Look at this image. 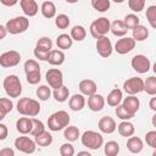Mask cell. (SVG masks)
Masks as SVG:
<instances>
[{
    "mask_svg": "<svg viewBox=\"0 0 156 156\" xmlns=\"http://www.w3.org/2000/svg\"><path fill=\"white\" fill-rule=\"evenodd\" d=\"M17 112L23 116L35 117L40 112V104L39 101L29 98H22L17 102Z\"/></svg>",
    "mask_w": 156,
    "mask_h": 156,
    "instance_id": "6da1fadb",
    "label": "cell"
},
{
    "mask_svg": "<svg viewBox=\"0 0 156 156\" xmlns=\"http://www.w3.org/2000/svg\"><path fill=\"white\" fill-rule=\"evenodd\" d=\"M69 121H71L69 115L66 111L60 110V111H56L52 115H50V117L48 118V127L51 132H58V130H62L63 128H66L68 126Z\"/></svg>",
    "mask_w": 156,
    "mask_h": 156,
    "instance_id": "7a4b0ae2",
    "label": "cell"
},
{
    "mask_svg": "<svg viewBox=\"0 0 156 156\" xmlns=\"http://www.w3.org/2000/svg\"><path fill=\"white\" fill-rule=\"evenodd\" d=\"M80 140H82L83 146H85L90 150H98L104 144L102 135L94 130H85L83 133V135L80 136Z\"/></svg>",
    "mask_w": 156,
    "mask_h": 156,
    "instance_id": "3957f363",
    "label": "cell"
},
{
    "mask_svg": "<svg viewBox=\"0 0 156 156\" xmlns=\"http://www.w3.org/2000/svg\"><path fill=\"white\" fill-rule=\"evenodd\" d=\"M4 89L5 93L10 98H18L22 94V84L20 78L16 74H10L4 79Z\"/></svg>",
    "mask_w": 156,
    "mask_h": 156,
    "instance_id": "277c9868",
    "label": "cell"
},
{
    "mask_svg": "<svg viewBox=\"0 0 156 156\" xmlns=\"http://www.w3.org/2000/svg\"><path fill=\"white\" fill-rule=\"evenodd\" d=\"M110 30H111V23L110 20L106 17H99L90 24V34L95 39L106 35Z\"/></svg>",
    "mask_w": 156,
    "mask_h": 156,
    "instance_id": "5b68a950",
    "label": "cell"
},
{
    "mask_svg": "<svg viewBox=\"0 0 156 156\" xmlns=\"http://www.w3.org/2000/svg\"><path fill=\"white\" fill-rule=\"evenodd\" d=\"M29 20L26 16H17L6 22V28L10 34H20L28 29Z\"/></svg>",
    "mask_w": 156,
    "mask_h": 156,
    "instance_id": "8992f818",
    "label": "cell"
},
{
    "mask_svg": "<svg viewBox=\"0 0 156 156\" xmlns=\"http://www.w3.org/2000/svg\"><path fill=\"white\" fill-rule=\"evenodd\" d=\"M123 90L128 95H135L141 91H144V80L139 77H132L128 78L123 83Z\"/></svg>",
    "mask_w": 156,
    "mask_h": 156,
    "instance_id": "52a82bcc",
    "label": "cell"
},
{
    "mask_svg": "<svg viewBox=\"0 0 156 156\" xmlns=\"http://www.w3.org/2000/svg\"><path fill=\"white\" fill-rule=\"evenodd\" d=\"M21 61V54L16 50H10L0 55V66L4 68L15 67Z\"/></svg>",
    "mask_w": 156,
    "mask_h": 156,
    "instance_id": "ba28073f",
    "label": "cell"
},
{
    "mask_svg": "<svg viewBox=\"0 0 156 156\" xmlns=\"http://www.w3.org/2000/svg\"><path fill=\"white\" fill-rule=\"evenodd\" d=\"M15 146L23 154H33L37 149V143L29 136H18L15 139Z\"/></svg>",
    "mask_w": 156,
    "mask_h": 156,
    "instance_id": "9c48e42d",
    "label": "cell"
},
{
    "mask_svg": "<svg viewBox=\"0 0 156 156\" xmlns=\"http://www.w3.org/2000/svg\"><path fill=\"white\" fill-rule=\"evenodd\" d=\"M135 40L133 39V37H122L121 39H118L115 44V51L119 55H124L130 52L134 48H135Z\"/></svg>",
    "mask_w": 156,
    "mask_h": 156,
    "instance_id": "30bf717a",
    "label": "cell"
},
{
    "mask_svg": "<svg viewBox=\"0 0 156 156\" xmlns=\"http://www.w3.org/2000/svg\"><path fill=\"white\" fill-rule=\"evenodd\" d=\"M130 65L134 71H136L138 73H141V74L149 72V69L151 67V62L145 55H135L132 58Z\"/></svg>",
    "mask_w": 156,
    "mask_h": 156,
    "instance_id": "8fae6325",
    "label": "cell"
},
{
    "mask_svg": "<svg viewBox=\"0 0 156 156\" xmlns=\"http://www.w3.org/2000/svg\"><path fill=\"white\" fill-rule=\"evenodd\" d=\"M96 51L101 57L106 58V57L111 56V54L113 51V46H112L111 40L106 35L96 39Z\"/></svg>",
    "mask_w": 156,
    "mask_h": 156,
    "instance_id": "7c38bea8",
    "label": "cell"
},
{
    "mask_svg": "<svg viewBox=\"0 0 156 156\" xmlns=\"http://www.w3.org/2000/svg\"><path fill=\"white\" fill-rule=\"evenodd\" d=\"M45 78H46V82L50 88L56 89V88L63 85V74L58 68H50L46 72Z\"/></svg>",
    "mask_w": 156,
    "mask_h": 156,
    "instance_id": "4fadbf2b",
    "label": "cell"
},
{
    "mask_svg": "<svg viewBox=\"0 0 156 156\" xmlns=\"http://www.w3.org/2000/svg\"><path fill=\"white\" fill-rule=\"evenodd\" d=\"M98 126H99V129H100L102 133H105V134H111V133H113V132L116 130V128H117L115 119H113L112 117H110V116H104V117H101V118L99 119Z\"/></svg>",
    "mask_w": 156,
    "mask_h": 156,
    "instance_id": "5bb4252c",
    "label": "cell"
},
{
    "mask_svg": "<svg viewBox=\"0 0 156 156\" xmlns=\"http://www.w3.org/2000/svg\"><path fill=\"white\" fill-rule=\"evenodd\" d=\"M105 106V99L101 94H93L90 96H88V107L94 111V112H99L104 108Z\"/></svg>",
    "mask_w": 156,
    "mask_h": 156,
    "instance_id": "9a60e30c",
    "label": "cell"
},
{
    "mask_svg": "<svg viewBox=\"0 0 156 156\" xmlns=\"http://www.w3.org/2000/svg\"><path fill=\"white\" fill-rule=\"evenodd\" d=\"M20 5L27 17H34L39 11V6L35 0H20Z\"/></svg>",
    "mask_w": 156,
    "mask_h": 156,
    "instance_id": "2e32d148",
    "label": "cell"
},
{
    "mask_svg": "<svg viewBox=\"0 0 156 156\" xmlns=\"http://www.w3.org/2000/svg\"><path fill=\"white\" fill-rule=\"evenodd\" d=\"M79 90L83 95L90 96V95L96 93L98 87H96V83L93 79H83V80L79 82Z\"/></svg>",
    "mask_w": 156,
    "mask_h": 156,
    "instance_id": "e0dca14e",
    "label": "cell"
},
{
    "mask_svg": "<svg viewBox=\"0 0 156 156\" xmlns=\"http://www.w3.org/2000/svg\"><path fill=\"white\" fill-rule=\"evenodd\" d=\"M122 105L124 106V108H126L128 112L135 115L136 111H138L139 107H140V101H139V99H138L135 95H129V96L124 98Z\"/></svg>",
    "mask_w": 156,
    "mask_h": 156,
    "instance_id": "ac0fdd59",
    "label": "cell"
},
{
    "mask_svg": "<svg viewBox=\"0 0 156 156\" xmlns=\"http://www.w3.org/2000/svg\"><path fill=\"white\" fill-rule=\"evenodd\" d=\"M68 105H69V108L72 111H80V110H83L84 106H85L84 95L83 94H74V95H72L69 98Z\"/></svg>",
    "mask_w": 156,
    "mask_h": 156,
    "instance_id": "d6986e66",
    "label": "cell"
},
{
    "mask_svg": "<svg viewBox=\"0 0 156 156\" xmlns=\"http://www.w3.org/2000/svg\"><path fill=\"white\" fill-rule=\"evenodd\" d=\"M143 147H144V143H143V140L140 138H138V136H129L128 138V140H127V149L130 152L139 154V152H141Z\"/></svg>",
    "mask_w": 156,
    "mask_h": 156,
    "instance_id": "ffe728a7",
    "label": "cell"
},
{
    "mask_svg": "<svg viewBox=\"0 0 156 156\" xmlns=\"http://www.w3.org/2000/svg\"><path fill=\"white\" fill-rule=\"evenodd\" d=\"M16 129L21 134H28L32 130V118L28 117H21L16 122Z\"/></svg>",
    "mask_w": 156,
    "mask_h": 156,
    "instance_id": "44dd1931",
    "label": "cell"
},
{
    "mask_svg": "<svg viewBox=\"0 0 156 156\" xmlns=\"http://www.w3.org/2000/svg\"><path fill=\"white\" fill-rule=\"evenodd\" d=\"M117 129H118V133L119 135L122 136H126V138H129L134 134L135 132V127L133 123H130L129 121H122L118 126H117Z\"/></svg>",
    "mask_w": 156,
    "mask_h": 156,
    "instance_id": "7402d4cb",
    "label": "cell"
},
{
    "mask_svg": "<svg viewBox=\"0 0 156 156\" xmlns=\"http://www.w3.org/2000/svg\"><path fill=\"white\" fill-rule=\"evenodd\" d=\"M46 61L52 66H60L65 62V54L61 50H51Z\"/></svg>",
    "mask_w": 156,
    "mask_h": 156,
    "instance_id": "603a6c76",
    "label": "cell"
},
{
    "mask_svg": "<svg viewBox=\"0 0 156 156\" xmlns=\"http://www.w3.org/2000/svg\"><path fill=\"white\" fill-rule=\"evenodd\" d=\"M40 11H41V13H43V16L45 18H52V17L56 16V6L50 0H46V1H44L41 4Z\"/></svg>",
    "mask_w": 156,
    "mask_h": 156,
    "instance_id": "cb8c5ba5",
    "label": "cell"
},
{
    "mask_svg": "<svg viewBox=\"0 0 156 156\" xmlns=\"http://www.w3.org/2000/svg\"><path fill=\"white\" fill-rule=\"evenodd\" d=\"M111 32L115 37H124L128 32V28L126 27L124 22L123 21H119V20H116L111 23Z\"/></svg>",
    "mask_w": 156,
    "mask_h": 156,
    "instance_id": "d4e9b609",
    "label": "cell"
},
{
    "mask_svg": "<svg viewBox=\"0 0 156 156\" xmlns=\"http://www.w3.org/2000/svg\"><path fill=\"white\" fill-rule=\"evenodd\" d=\"M122 98H123L122 96V90L118 89V88H115L107 95V104L110 106H112V107H116V106H118L121 104Z\"/></svg>",
    "mask_w": 156,
    "mask_h": 156,
    "instance_id": "484cf974",
    "label": "cell"
},
{
    "mask_svg": "<svg viewBox=\"0 0 156 156\" xmlns=\"http://www.w3.org/2000/svg\"><path fill=\"white\" fill-rule=\"evenodd\" d=\"M133 33H132V37L135 41H144L145 39H147L149 37V29L145 27V26H136L134 29H132Z\"/></svg>",
    "mask_w": 156,
    "mask_h": 156,
    "instance_id": "4316f807",
    "label": "cell"
},
{
    "mask_svg": "<svg viewBox=\"0 0 156 156\" xmlns=\"http://www.w3.org/2000/svg\"><path fill=\"white\" fill-rule=\"evenodd\" d=\"M73 44V39L71 37V34H66V33H62L60 34L57 38H56V45L58 49H62V50H67L72 46Z\"/></svg>",
    "mask_w": 156,
    "mask_h": 156,
    "instance_id": "83f0119b",
    "label": "cell"
},
{
    "mask_svg": "<svg viewBox=\"0 0 156 156\" xmlns=\"http://www.w3.org/2000/svg\"><path fill=\"white\" fill-rule=\"evenodd\" d=\"M52 95H54V99H55L57 102H65V101L69 98V90H68L67 87L61 85V87L54 89Z\"/></svg>",
    "mask_w": 156,
    "mask_h": 156,
    "instance_id": "f1b7e54d",
    "label": "cell"
},
{
    "mask_svg": "<svg viewBox=\"0 0 156 156\" xmlns=\"http://www.w3.org/2000/svg\"><path fill=\"white\" fill-rule=\"evenodd\" d=\"M34 140H35L37 145H39V146H49L52 143V135L49 132L44 130V132L39 133L38 135H35Z\"/></svg>",
    "mask_w": 156,
    "mask_h": 156,
    "instance_id": "f546056e",
    "label": "cell"
},
{
    "mask_svg": "<svg viewBox=\"0 0 156 156\" xmlns=\"http://www.w3.org/2000/svg\"><path fill=\"white\" fill-rule=\"evenodd\" d=\"M79 135H80L79 129H78L76 126H67V127L65 128L63 136H65L66 140H68V141H71V143H72V141H76V140H78Z\"/></svg>",
    "mask_w": 156,
    "mask_h": 156,
    "instance_id": "4dcf8cb0",
    "label": "cell"
},
{
    "mask_svg": "<svg viewBox=\"0 0 156 156\" xmlns=\"http://www.w3.org/2000/svg\"><path fill=\"white\" fill-rule=\"evenodd\" d=\"M12 108H13L12 101L7 98H1L0 99V119H4L5 116L12 111Z\"/></svg>",
    "mask_w": 156,
    "mask_h": 156,
    "instance_id": "1f68e13d",
    "label": "cell"
},
{
    "mask_svg": "<svg viewBox=\"0 0 156 156\" xmlns=\"http://www.w3.org/2000/svg\"><path fill=\"white\" fill-rule=\"evenodd\" d=\"M71 37H72L73 40L82 41L87 37V30H85V28L83 26H74L71 29Z\"/></svg>",
    "mask_w": 156,
    "mask_h": 156,
    "instance_id": "d6a6232c",
    "label": "cell"
},
{
    "mask_svg": "<svg viewBox=\"0 0 156 156\" xmlns=\"http://www.w3.org/2000/svg\"><path fill=\"white\" fill-rule=\"evenodd\" d=\"M104 152L105 155L107 156H116L118 155L119 152V144L115 140H111V141H107L104 146Z\"/></svg>",
    "mask_w": 156,
    "mask_h": 156,
    "instance_id": "836d02e7",
    "label": "cell"
},
{
    "mask_svg": "<svg viewBox=\"0 0 156 156\" xmlns=\"http://www.w3.org/2000/svg\"><path fill=\"white\" fill-rule=\"evenodd\" d=\"M144 91L149 95H156V77L151 76L144 80Z\"/></svg>",
    "mask_w": 156,
    "mask_h": 156,
    "instance_id": "e575fe53",
    "label": "cell"
},
{
    "mask_svg": "<svg viewBox=\"0 0 156 156\" xmlns=\"http://www.w3.org/2000/svg\"><path fill=\"white\" fill-rule=\"evenodd\" d=\"M124 24H126V27L128 28V29H134L136 26H139L140 24V20H139V17L136 16V15H134V13H129V15H127L126 17H124Z\"/></svg>",
    "mask_w": 156,
    "mask_h": 156,
    "instance_id": "d590c367",
    "label": "cell"
},
{
    "mask_svg": "<svg viewBox=\"0 0 156 156\" xmlns=\"http://www.w3.org/2000/svg\"><path fill=\"white\" fill-rule=\"evenodd\" d=\"M91 6L99 11V12H106L111 4H110V0H91Z\"/></svg>",
    "mask_w": 156,
    "mask_h": 156,
    "instance_id": "8d00e7d4",
    "label": "cell"
},
{
    "mask_svg": "<svg viewBox=\"0 0 156 156\" xmlns=\"http://www.w3.org/2000/svg\"><path fill=\"white\" fill-rule=\"evenodd\" d=\"M69 23H71L69 17L67 15H65V13H61V15L56 16V18H55V24H56V27L58 29H66V28H68Z\"/></svg>",
    "mask_w": 156,
    "mask_h": 156,
    "instance_id": "74e56055",
    "label": "cell"
},
{
    "mask_svg": "<svg viewBox=\"0 0 156 156\" xmlns=\"http://www.w3.org/2000/svg\"><path fill=\"white\" fill-rule=\"evenodd\" d=\"M115 112H116L117 118H119V119H122V121H129L130 118L134 117V115L130 113V112H128V111L124 108L123 105H118V106H116V111H115Z\"/></svg>",
    "mask_w": 156,
    "mask_h": 156,
    "instance_id": "f35d334b",
    "label": "cell"
},
{
    "mask_svg": "<svg viewBox=\"0 0 156 156\" xmlns=\"http://www.w3.org/2000/svg\"><path fill=\"white\" fill-rule=\"evenodd\" d=\"M146 20L150 26L156 29V5H150L146 9Z\"/></svg>",
    "mask_w": 156,
    "mask_h": 156,
    "instance_id": "ab89813d",
    "label": "cell"
},
{
    "mask_svg": "<svg viewBox=\"0 0 156 156\" xmlns=\"http://www.w3.org/2000/svg\"><path fill=\"white\" fill-rule=\"evenodd\" d=\"M35 46L41 49V50H45V51H51L52 50V41L48 37H41V38L38 39Z\"/></svg>",
    "mask_w": 156,
    "mask_h": 156,
    "instance_id": "60d3db41",
    "label": "cell"
},
{
    "mask_svg": "<svg viewBox=\"0 0 156 156\" xmlns=\"http://www.w3.org/2000/svg\"><path fill=\"white\" fill-rule=\"evenodd\" d=\"M44 130H45L44 123H43L41 121L37 119V118H32V130H30L29 134L33 135V136H35V135H38L39 133L44 132Z\"/></svg>",
    "mask_w": 156,
    "mask_h": 156,
    "instance_id": "b9f144b4",
    "label": "cell"
},
{
    "mask_svg": "<svg viewBox=\"0 0 156 156\" xmlns=\"http://www.w3.org/2000/svg\"><path fill=\"white\" fill-rule=\"evenodd\" d=\"M37 96L39 98V100L41 101H46L50 96H51V90L48 85H40L37 89Z\"/></svg>",
    "mask_w": 156,
    "mask_h": 156,
    "instance_id": "7bdbcfd3",
    "label": "cell"
},
{
    "mask_svg": "<svg viewBox=\"0 0 156 156\" xmlns=\"http://www.w3.org/2000/svg\"><path fill=\"white\" fill-rule=\"evenodd\" d=\"M128 6L133 12H140L145 7V0H128Z\"/></svg>",
    "mask_w": 156,
    "mask_h": 156,
    "instance_id": "ee69618b",
    "label": "cell"
},
{
    "mask_svg": "<svg viewBox=\"0 0 156 156\" xmlns=\"http://www.w3.org/2000/svg\"><path fill=\"white\" fill-rule=\"evenodd\" d=\"M23 68H24L26 74H27V73H30V72L40 71V66H39V63H38L35 60H27V61L24 62Z\"/></svg>",
    "mask_w": 156,
    "mask_h": 156,
    "instance_id": "f6af8a7d",
    "label": "cell"
},
{
    "mask_svg": "<svg viewBox=\"0 0 156 156\" xmlns=\"http://www.w3.org/2000/svg\"><path fill=\"white\" fill-rule=\"evenodd\" d=\"M74 147L73 145L71 144V141L68 143H65L60 146V155L61 156H73L74 155Z\"/></svg>",
    "mask_w": 156,
    "mask_h": 156,
    "instance_id": "bcb514c9",
    "label": "cell"
},
{
    "mask_svg": "<svg viewBox=\"0 0 156 156\" xmlns=\"http://www.w3.org/2000/svg\"><path fill=\"white\" fill-rule=\"evenodd\" d=\"M26 79L29 84H38L41 79V74H40V71H35V72H30V73H27L26 74Z\"/></svg>",
    "mask_w": 156,
    "mask_h": 156,
    "instance_id": "7dc6e473",
    "label": "cell"
},
{
    "mask_svg": "<svg viewBox=\"0 0 156 156\" xmlns=\"http://www.w3.org/2000/svg\"><path fill=\"white\" fill-rule=\"evenodd\" d=\"M145 141L146 144L152 147L154 150H156V130H150L145 134Z\"/></svg>",
    "mask_w": 156,
    "mask_h": 156,
    "instance_id": "c3c4849f",
    "label": "cell"
},
{
    "mask_svg": "<svg viewBox=\"0 0 156 156\" xmlns=\"http://www.w3.org/2000/svg\"><path fill=\"white\" fill-rule=\"evenodd\" d=\"M49 52H50V51H45V50H41V49L37 48V46H35V49H34V56H35L37 58L41 60V61H46V60H48Z\"/></svg>",
    "mask_w": 156,
    "mask_h": 156,
    "instance_id": "681fc988",
    "label": "cell"
},
{
    "mask_svg": "<svg viewBox=\"0 0 156 156\" xmlns=\"http://www.w3.org/2000/svg\"><path fill=\"white\" fill-rule=\"evenodd\" d=\"M7 136V127L4 123H0V140H5Z\"/></svg>",
    "mask_w": 156,
    "mask_h": 156,
    "instance_id": "f907efd6",
    "label": "cell"
},
{
    "mask_svg": "<svg viewBox=\"0 0 156 156\" xmlns=\"http://www.w3.org/2000/svg\"><path fill=\"white\" fill-rule=\"evenodd\" d=\"M0 156H15V151L10 147H4L0 150Z\"/></svg>",
    "mask_w": 156,
    "mask_h": 156,
    "instance_id": "816d5d0a",
    "label": "cell"
},
{
    "mask_svg": "<svg viewBox=\"0 0 156 156\" xmlns=\"http://www.w3.org/2000/svg\"><path fill=\"white\" fill-rule=\"evenodd\" d=\"M0 2L5 6H15L18 2V0H0Z\"/></svg>",
    "mask_w": 156,
    "mask_h": 156,
    "instance_id": "f5cc1de1",
    "label": "cell"
},
{
    "mask_svg": "<svg viewBox=\"0 0 156 156\" xmlns=\"http://www.w3.org/2000/svg\"><path fill=\"white\" fill-rule=\"evenodd\" d=\"M149 107H150L152 111L156 112V95H154V98L150 99V101H149Z\"/></svg>",
    "mask_w": 156,
    "mask_h": 156,
    "instance_id": "db71d44e",
    "label": "cell"
},
{
    "mask_svg": "<svg viewBox=\"0 0 156 156\" xmlns=\"http://www.w3.org/2000/svg\"><path fill=\"white\" fill-rule=\"evenodd\" d=\"M6 32H7L6 26H0V39H4V38H5Z\"/></svg>",
    "mask_w": 156,
    "mask_h": 156,
    "instance_id": "11a10c76",
    "label": "cell"
},
{
    "mask_svg": "<svg viewBox=\"0 0 156 156\" xmlns=\"http://www.w3.org/2000/svg\"><path fill=\"white\" fill-rule=\"evenodd\" d=\"M151 123H152V126L156 128V113L152 116V118H151Z\"/></svg>",
    "mask_w": 156,
    "mask_h": 156,
    "instance_id": "9f6ffc18",
    "label": "cell"
},
{
    "mask_svg": "<svg viewBox=\"0 0 156 156\" xmlns=\"http://www.w3.org/2000/svg\"><path fill=\"white\" fill-rule=\"evenodd\" d=\"M78 155H85V156H90V152L89 151H79Z\"/></svg>",
    "mask_w": 156,
    "mask_h": 156,
    "instance_id": "6f0895ef",
    "label": "cell"
},
{
    "mask_svg": "<svg viewBox=\"0 0 156 156\" xmlns=\"http://www.w3.org/2000/svg\"><path fill=\"white\" fill-rule=\"evenodd\" d=\"M68 4H76V2H78V0H66Z\"/></svg>",
    "mask_w": 156,
    "mask_h": 156,
    "instance_id": "680465c9",
    "label": "cell"
},
{
    "mask_svg": "<svg viewBox=\"0 0 156 156\" xmlns=\"http://www.w3.org/2000/svg\"><path fill=\"white\" fill-rule=\"evenodd\" d=\"M112 1H113V2H116V4H122L124 0H112Z\"/></svg>",
    "mask_w": 156,
    "mask_h": 156,
    "instance_id": "91938a15",
    "label": "cell"
},
{
    "mask_svg": "<svg viewBox=\"0 0 156 156\" xmlns=\"http://www.w3.org/2000/svg\"><path fill=\"white\" fill-rule=\"evenodd\" d=\"M152 69H154V72H155V74H156V62L154 63V67H152Z\"/></svg>",
    "mask_w": 156,
    "mask_h": 156,
    "instance_id": "94428289",
    "label": "cell"
},
{
    "mask_svg": "<svg viewBox=\"0 0 156 156\" xmlns=\"http://www.w3.org/2000/svg\"><path fill=\"white\" fill-rule=\"evenodd\" d=\"M152 155H154V156H156V150H154V152H152Z\"/></svg>",
    "mask_w": 156,
    "mask_h": 156,
    "instance_id": "6125c7cd",
    "label": "cell"
}]
</instances>
